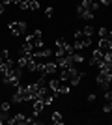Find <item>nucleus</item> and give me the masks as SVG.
I'll list each match as a JSON object with an SVG mask.
<instances>
[{"instance_id": "6e6552de", "label": "nucleus", "mask_w": 112, "mask_h": 125, "mask_svg": "<svg viewBox=\"0 0 112 125\" xmlns=\"http://www.w3.org/2000/svg\"><path fill=\"white\" fill-rule=\"evenodd\" d=\"M21 10H37L39 8V2L37 0H22L21 4H19Z\"/></svg>"}, {"instance_id": "f257e3e1", "label": "nucleus", "mask_w": 112, "mask_h": 125, "mask_svg": "<svg viewBox=\"0 0 112 125\" xmlns=\"http://www.w3.org/2000/svg\"><path fill=\"white\" fill-rule=\"evenodd\" d=\"M97 8H99V4L93 0H82L77 6V13L80 19H93V13L97 11Z\"/></svg>"}, {"instance_id": "0eeeda50", "label": "nucleus", "mask_w": 112, "mask_h": 125, "mask_svg": "<svg viewBox=\"0 0 112 125\" xmlns=\"http://www.w3.org/2000/svg\"><path fill=\"white\" fill-rule=\"evenodd\" d=\"M26 43H30L34 49H37V47H41L43 45V36H41V32L39 30H36L34 34H30V36L26 37Z\"/></svg>"}, {"instance_id": "f8f14e48", "label": "nucleus", "mask_w": 112, "mask_h": 125, "mask_svg": "<svg viewBox=\"0 0 112 125\" xmlns=\"http://www.w3.org/2000/svg\"><path fill=\"white\" fill-rule=\"evenodd\" d=\"M51 120H52V123H56V125H62V123H64V118H62V114H60V112H52Z\"/></svg>"}, {"instance_id": "f3484780", "label": "nucleus", "mask_w": 112, "mask_h": 125, "mask_svg": "<svg viewBox=\"0 0 112 125\" xmlns=\"http://www.w3.org/2000/svg\"><path fill=\"white\" fill-rule=\"evenodd\" d=\"M82 32H84V34H88V36H93L95 28H93V26H86V28H82Z\"/></svg>"}, {"instance_id": "412c9836", "label": "nucleus", "mask_w": 112, "mask_h": 125, "mask_svg": "<svg viewBox=\"0 0 112 125\" xmlns=\"http://www.w3.org/2000/svg\"><path fill=\"white\" fill-rule=\"evenodd\" d=\"M0 56L4 58V60H10V51H2V54Z\"/></svg>"}, {"instance_id": "2eb2a0df", "label": "nucleus", "mask_w": 112, "mask_h": 125, "mask_svg": "<svg viewBox=\"0 0 112 125\" xmlns=\"http://www.w3.org/2000/svg\"><path fill=\"white\" fill-rule=\"evenodd\" d=\"M103 56H105V52H101L99 49H95V51H93V54H92V58H93L95 62H101V60H103Z\"/></svg>"}, {"instance_id": "aec40b11", "label": "nucleus", "mask_w": 112, "mask_h": 125, "mask_svg": "<svg viewBox=\"0 0 112 125\" xmlns=\"http://www.w3.org/2000/svg\"><path fill=\"white\" fill-rule=\"evenodd\" d=\"M105 99H107L108 103H112V90H110V92H107V94H105Z\"/></svg>"}, {"instance_id": "bb28decb", "label": "nucleus", "mask_w": 112, "mask_h": 125, "mask_svg": "<svg viewBox=\"0 0 112 125\" xmlns=\"http://www.w3.org/2000/svg\"><path fill=\"white\" fill-rule=\"evenodd\" d=\"M0 2H4L6 6H10V4H11V0H0Z\"/></svg>"}, {"instance_id": "a211bd4d", "label": "nucleus", "mask_w": 112, "mask_h": 125, "mask_svg": "<svg viewBox=\"0 0 112 125\" xmlns=\"http://www.w3.org/2000/svg\"><path fill=\"white\" fill-rule=\"evenodd\" d=\"M110 110H112V103H108V101H107V104L103 106V112H110Z\"/></svg>"}, {"instance_id": "5701e85b", "label": "nucleus", "mask_w": 112, "mask_h": 125, "mask_svg": "<svg viewBox=\"0 0 112 125\" xmlns=\"http://www.w3.org/2000/svg\"><path fill=\"white\" fill-rule=\"evenodd\" d=\"M6 8H8V6H6L4 2H0V15H2V13L6 11Z\"/></svg>"}, {"instance_id": "b1692460", "label": "nucleus", "mask_w": 112, "mask_h": 125, "mask_svg": "<svg viewBox=\"0 0 112 125\" xmlns=\"http://www.w3.org/2000/svg\"><path fill=\"white\" fill-rule=\"evenodd\" d=\"M88 101H90V103H93V101H95V94H90V95H88Z\"/></svg>"}, {"instance_id": "f03ea898", "label": "nucleus", "mask_w": 112, "mask_h": 125, "mask_svg": "<svg viewBox=\"0 0 112 125\" xmlns=\"http://www.w3.org/2000/svg\"><path fill=\"white\" fill-rule=\"evenodd\" d=\"M88 45H92V36L84 34L82 30H77V32H75V43H73L75 51L79 52V51H82L84 47H88Z\"/></svg>"}, {"instance_id": "ddd939ff", "label": "nucleus", "mask_w": 112, "mask_h": 125, "mask_svg": "<svg viewBox=\"0 0 112 125\" xmlns=\"http://www.w3.org/2000/svg\"><path fill=\"white\" fill-rule=\"evenodd\" d=\"M99 39H110V30L108 28H99Z\"/></svg>"}, {"instance_id": "39448f33", "label": "nucleus", "mask_w": 112, "mask_h": 125, "mask_svg": "<svg viewBox=\"0 0 112 125\" xmlns=\"http://www.w3.org/2000/svg\"><path fill=\"white\" fill-rule=\"evenodd\" d=\"M110 80H112V71H99V75H97V84H99L101 88L108 90L110 88Z\"/></svg>"}, {"instance_id": "4be33fe9", "label": "nucleus", "mask_w": 112, "mask_h": 125, "mask_svg": "<svg viewBox=\"0 0 112 125\" xmlns=\"http://www.w3.org/2000/svg\"><path fill=\"white\" fill-rule=\"evenodd\" d=\"M0 108L8 112V110H10V103H0Z\"/></svg>"}, {"instance_id": "4468645a", "label": "nucleus", "mask_w": 112, "mask_h": 125, "mask_svg": "<svg viewBox=\"0 0 112 125\" xmlns=\"http://www.w3.org/2000/svg\"><path fill=\"white\" fill-rule=\"evenodd\" d=\"M13 123H28V118L24 114H17L15 118H13Z\"/></svg>"}, {"instance_id": "9b49d317", "label": "nucleus", "mask_w": 112, "mask_h": 125, "mask_svg": "<svg viewBox=\"0 0 112 125\" xmlns=\"http://www.w3.org/2000/svg\"><path fill=\"white\" fill-rule=\"evenodd\" d=\"M47 104L43 103L41 99H36L34 101V114H39V112H43V108H45Z\"/></svg>"}, {"instance_id": "20e7f679", "label": "nucleus", "mask_w": 112, "mask_h": 125, "mask_svg": "<svg viewBox=\"0 0 112 125\" xmlns=\"http://www.w3.org/2000/svg\"><path fill=\"white\" fill-rule=\"evenodd\" d=\"M32 99V95H30V90L26 88V86H17L15 94H13V97H11V101L13 103H24V101H30Z\"/></svg>"}, {"instance_id": "9d476101", "label": "nucleus", "mask_w": 112, "mask_h": 125, "mask_svg": "<svg viewBox=\"0 0 112 125\" xmlns=\"http://www.w3.org/2000/svg\"><path fill=\"white\" fill-rule=\"evenodd\" d=\"M65 45H67V43H65L64 39H56V56L58 58L65 56Z\"/></svg>"}, {"instance_id": "a878e982", "label": "nucleus", "mask_w": 112, "mask_h": 125, "mask_svg": "<svg viewBox=\"0 0 112 125\" xmlns=\"http://www.w3.org/2000/svg\"><path fill=\"white\" fill-rule=\"evenodd\" d=\"M21 2H22V0H11V4H17V6L21 4Z\"/></svg>"}, {"instance_id": "6ab92c4d", "label": "nucleus", "mask_w": 112, "mask_h": 125, "mask_svg": "<svg viewBox=\"0 0 112 125\" xmlns=\"http://www.w3.org/2000/svg\"><path fill=\"white\" fill-rule=\"evenodd\" d=\"M45 15H47V17H52V15H54V8H47Z\"/></svg>"}, {"instance_id": "1a4fd4ad", "label": "nucleus", "mask_w": 112, "mask_h": 125, "mask_svg": "<svg viewBox=\"0 0 112 125\" xmlns=\"http://www.w3.org/2000/svg\"><path fill=\"white\" fill-rule=\"evenodd\" d=\"M39 73L41 75H51V73H56V63L49 62V63H43L39 67Z\"/></svg>"}, {"instance_id": "dca6fc26", "label": "nucleus", "mask_w": 112, "mask_h": 125, "mask_svg": "<svg viewBox=\"0 0 112 125\" xmlns=\"http://www.w3.org/2000/svg\"><path fill=\"white\" fill-rule=\"evenodd\" d=\"M71 60H73L75 63H82V62H84V58H82V54H79V52H75L73 56H71Z\"/></svg>"}, {"instance_id": "393cba45", "label": "nucleus", "mask_w": 112, "mask_h": 125, "mask_svg": "<svg viewBox=\"0 0 112 125\" xmlns=\"http://www.w3.org/2000/svg\"><path fill=\"white\" fill-rule=\"evenodd\" d=\"M112 0H101V6H110Z\"/></svg>"}, {"instance_id": "423d86ee", "label": "nucleus", "mask_w": 112, "mask_h": 125, "mask_svg": "<svg viewBox=\"0 0 112 125\" xmlns=\"http://www.w3.org/2000/svg\"><path fill=\"white\" fill-rule=\"evenodd\" d=\"M8 28L11 30V34H13V36H22V34L26 32V24H24L22 21L10 22V24H8Z\"/></svg>"}, {"instance_id": "7ed1b4c3", "label": "nucleus", "mask_w": 112, "mask_h": 125, "mask_svg": "<svg viewBox=\"0 0 112 125\" xmlns=\"http://www.w3.org/2000/svg\"><path fill=\"white\" fill-rule=\"evenodd\" d=\"M49 86L52 90H56L58 92V95H65V94H69V82L65 80V78L58 77V78H52L51 82H49Z\"/></svg>"}]
</instances>
